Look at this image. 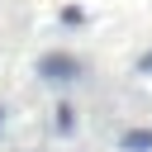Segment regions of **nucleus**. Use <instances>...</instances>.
Segmentation results:
<instances>
[{
    "label": "nucleus",
    "mask_w": 152,
    "mask_h": 152,
    "mask_svg": "<svg viewBox=\"0 0 152 152\" xmlns=\"http://www.w3.org/2000/svg\"><path fill=\"white\" fill-rule=\"evenodd\" d=\"M76 57H66V52H48V57H38V76H48V81H76Z\"/></svg>",
    "instance_id": "obj_1"
},
{
    "label": "nucleus",
    "mask_w": 152,
    "mask_h": 152,
    "mask_svg": "<svg viewBox=\"0 0 152 152\" xmlns=\"http://www.w3.org/2000/svg\"><path fill=\"white\" fill-rule=\"evenodd\" d=\"M119 147H124V152H152V128H133V133H124Z\"/></svg>",
    "instance_id": "obj_2"
},
{
    "label": "nucleus",
    "mask_w": 152,
    "mask_h": 152,
    "mask_svg": "<svg viewBox=\"0 0 152 152\" xmlns=\"http://www.w3.org/2000/svg\"><path fill=\"white\" fill-rule=\"evenodd\" d=\"M71 124H76V109H71V104H57V128L71 133Z\"/></svg>",
    "instance_id": "obj_3"
},
{
    "label": "nucleus",
    "mask_w": 152,
    "mask_h": 152,
    "mask_svg": "<svg viewBox=\"0 0 152 152\" xmlns=\"http://www.w3.org/2000/svg\"><path fill=\"white\" fill-rule=\"evenodd\" d=\"M138 66H142V71H152V52H147V57H142V62H138Z\"/></svg>",
    "instance_id": "obj_4"
}]
</instances>
